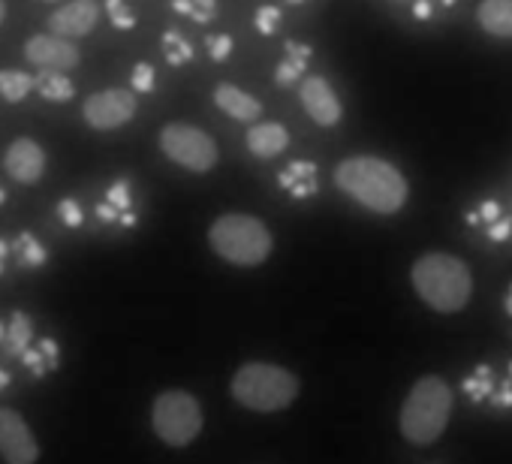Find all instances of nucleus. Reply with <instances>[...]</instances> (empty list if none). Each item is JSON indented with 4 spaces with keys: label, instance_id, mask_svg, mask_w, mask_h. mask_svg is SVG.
Returning <instances> with one entry per match:
<instances>
[{
    "label": "nucleus",
    "instance_id": "obj_1",
    "mask_svg": "<svg viewBox=\"0 0 512 464\" xmlns=\"http://www.w3.org/2000/svg\"><path fill=\"white\" fill-rule=\"evenodd\" d=\"M335 184L350 199H356L359 205H365L368 211H377V214L401 211L407 202V193H410L401 169H395L389 160L368 157V154L341 160L335 169Z\"/></svg>",
    "mask_w": 512,
    "mask_h": 464
},
{
    "label": "nucleus",
    "instance_id": "obj_2",
    "mask_svg": "<svg viewBox=\"0 0 512 464\" xmlns=\"http://www.w3.org/2000/svg\"><path fill=\"white\" fill-rule=\"evenodd\" d=\"M410 281L416 296L437 314H458L470 302L473 293V275L464 260L452 254H422L413 269Z\"/></svg>",
    "mask_w": 512,
    "mask_h": 464
},
{
    "label": "nucleus",
    "instance_id": "obj_3",
    "mask_svg": "<svg viewBox=\"0 0 512 464\" xmlns=\"http://www.w3.org/2000/svg\"><path fill=\"white\" fill-rule=\"evenodd\" d=\"M208 248L229 266L253 269L272 257L275 239L272 229L253 214H220L208 226Z\"/></svg>",
    "mask_w": 512,
    "mask_h": 464
},
{
    "label": "nucleus",
    "instance_id": "obj_4",
    "mask_svg": "<svg viewBox=\"0 0 512 464\" xmlns=\"http://www.w3.org/2000/svg\"><path fill=\"white\" fill-rule=\"evenodd\" d=\"M449 416H452L449 383L437 374H425L413 383L407 401L401 404L398 428H401L404 440H410L416 446H428L446 431Z\"/></svg>",
    "mask_w": 512,
    "mask_h": 464
},
{
    "label": "nucleus",
    "instance_id": "obj_5",
    "mask_svg": "<svg viewBox=\"0 0 512 464\" xmlns=\"http://www.w3.org/2000/svg\"><path fill=\"white\" fill-rule=\"evenodd\" d=\"M299 389V377L290 368L272 362H247L232 374L229 383L232 398L253 413H278L293 407Z\"/></svg>",
    "mask_w": 512,
    "mask_h": 464
},
{
    "label": "nucleus",
    "instance_id": "obj_6",
    "mask_svg": "<svg viewBox=\"0 0 512 464\" xmlns=\"http://www.w3.org/2000/svg\"><path fill=\"white\" fill-rule=\"evenodd\" d=\"M202 404L184 389H166L151 404V431L172 449L190 446L202 434Z\"/></svg>",
    "mask_w": 512,
    "mask_h": 464
},
{
    "label": "nucleus",
    "instance_id": "obj_7",
    "mask_svg": "<svg viewBox=\"0 0 512 464\" xmlns=\"http://www.w3.org/2000/svg\"><path fill=\"white\" fill-rule=\"evenodd\" d=\"M160 151L187 172H211L220 160L214 139L193 124H166L160 130Z\"/></svg>",
    "mask_w": 512,
    "mask_h": 464
},
{
    "label": "nucleus",
    "instance_id": "obj_8",
    "mask_svg": "<svg viewBox=\"0 0 512 464\" xmlns=\"http://www.w3.org/2000/svg\"><path fill=\"white\" fill-rule=\"evenodd\" d=\"M139 109V100L127 88H106L91 94L82 103V118L91 130H118L127 121H133Z\"/></svg>",
    "mask_w": 512,
    "mask_h": 464
},
{
    "label": "nucleus",
    "instance_id": "obj_9",
    "mask_svg": "<svg viewBox=\"0 0 512 464\" xmlns=\"http://www.w3.org/2000/svg\"><path fill=\"white\" fill-rule=\"evenodd\" d=\"M0 458H4V464L40 461V440L28 419L13 407H0Z\"/></svg>",
    "mask_w": 512,
    "mask_h": 464
},
{
    "label": "nucleus",
    "instance_id": "obj_10",
    "mask_svg": "<svg viewBox=\"0 0 512 464\" xmlns=\"http://www.w3.org/2000/svg\"><path fill=\"white\" fill-rule=\"evenodd\" d=\"M25 58L28 64H34L37 70L46 73H67L73 67H79V49L70 40L52 37V34H34L25 43Z\"/></svg>",
    "mask_w": 512,
    "mask_h": 464
},
{
    "label": "nucleus",
    "instance_id": "obj_11",
    "mask_svg": "<svg viewBox=\"0 0 512 464\" xmlns=\"http://www.w3.org/2000/svg\"><path fill=\"white\" fill-rule=\"evenodd\" d=\"M299 100L302 109L308 112V118L320 127H335L344 115V106L335 94V88L329 85V79L323 76H308L299 85Z\"/></svg>",
    "mask_w": 512,
    "mask_h": 464
},
{
    "label": "nucleus",
    "instance_id": "obj_12",
    "mask_svg": "<svg viewBox=\"0 0 512 464\" xmlns=\"http://www.w3.org/2000/svg\"><path fill=\"white\" fill-rule=\"evenodd\" d=\"M100 19V4L97 0H67L61 4L52 16H49V31L52 37H61V40H79V37H88L94 31Z\"/></svg>",
    "mask_w": 512,
    "mask_h": 464
},
{
    "label": "nucleus",
    "instance_id": "obj_13",
    "mask_svg": "<svg viewBox=\"0 0 512 464\" xmlns=\"http://www.w3.org/2000/svg\"><path fill=\"white\" fill-rule=\"evenodd\" d=\"M4 169L16 184H37L46 172V151L40 142L22 136L4 151Z\"/></svg>",
    "mask_w": 512,
    "mask_h": 464
},
{
    "label": "nucleus",
    "instance_id": "obj_14",
    "mask_svg": "<svg viewBox=\"0 0 512 464\" xmlns=\"http://www.w3.org/2000/svg\"><path fill=\"white\" fill-rule=\"evenodd\" d=\"M214 106L229 115L232 121H241V124H253V121H260L263 115V103L250 97L247 91H241L238 85H229V82H220L214 88Z\"/></svg>",
    "mask_w": 512,
    "mask_h": 464
},
{
    "label": "nucleus",
    "instance_id": "obj_15",
    "mask_svg": "<svg viewBox=\"0 0 512 464\" xmlns=\"http://www.w3.org/2000/svg\"><path fill=\"white\" fill-rule=\"evenodd\" d=\"M244 142H247V151H250L253 157L272 160V157H278V154L287 151V145H290V130H287L284 124H278V121L250 124Z\"/></svg>",
    "mask_w": 512,
    "mask_h": 464
},
{
    "label": "nucleus",
    "instance_id": "obj_16",
    "mask_svg": "<svg viewBox=\"0 0 512 464\" xmlns=\"http://www.w3.org/2000/svg\"><path fill=\"white\" fill-rule=\"evenodd\" d=\"M97 217H100L103 223H121V226H133V223H136L130 181H115V184L106 190V199L97 205Z\"/></svg>",
    "mask_w": 512,
    "mask_h": 464
},
{
    "label": "nucleus",
    "instance_id": "obj_17",
    "mask_svg": "<svg viewBox=\"0 0 512 464\" xmlns=\"http://www.w3.org/2000/svg\"><path fill=\"white\" fill-rule=\"evenodd\" d=\"M278 184L284 187V193H290L293 199H308L320 190V178H317V166L311 160H293L290 166L281 169Z\"/></svg>",
    "mask_w": 512,
    "mask_h": 464
},
{
    "label": "nucleus",
    "instance_id": "obj_18",
    "mask_svg": "<svg viewBox=\"0 0 512 464\" xmlns=\"http://www.w3.org/2000/svg\"><path fill=\"white\" fill-rule=\"evenodd\" d=\"M311 46L308 43H299V40H287L284 43V58H281V64H278V70H275V82L281 85V88H290V85H296L302 76H305V70H308V64H311Z\"/></svg>",
    "mask_w": 512,
    "mask_h": 464
},
{
    "label": "nucleus",
    "instance_id": "obj_19",
    "mask_svg": "<svg viewBox=\"0 0 512 464\" xmlns=\"http://www.w3.org/2000/svg\"><path fill=\"white\" fill-rule=\"evenodd\" d=\"M476 22L491 37H512V0H482Z\"/></svg>",
    "mask_w": 512,
    "mask_h": 464
},
{
    "label": "nucleus",
    "instance_id": "obj_20",
    "mask_svg": "<svg viewBox=\"0 0 512 464\" xmlns=\"http://www.w3.org/2000/svg\"><path fill=\"white\" fill-rule=\"evenodd\" d=\"M22 362L28 365V371L34 377H46L49 371H55L61 365V347L58 341L52 338H40L37 344H31L25 353H22Z\"/></svg>",
    "mask_w": 512,
    "mask_h": 464
},
{
    "label": "nucleus",
    "instance_id": "obj_21",
    "mask_svg": "<svg viewBox=\"0 0 512 464\" xmlns=\"http://www.w3.org/2000/svg\"><path fill=\"white\" fill-rule=\"evenodd\" d=\"M34 91H37L43 100H52V103H67V100L76 97V85H73L64 73H46V70L37 73Z\"/></svg>",
    "mask_w": 512,
    "mask_h": 464
},
{
    "label": "nucleus",
    "instance_id": "obj_22",
    "mask_svg": "<svg viewBox=\"0 0 512 464\" xmlns=\"http://www.w3.org/2000/svg\"><path fill=\"white\" fill-rule=\"evenodd\" d=\"M461 389H464V395H467L470 401H476V404L488 401V398L494 395V389H497L491 365H485V362H482V365H476V368L464 377Z\"/></svg>",
    "mask_w": 512,
    "mask_h": 464
},
{
    "label": "nucleus",
    "instance_id": "obj_23",
    "mask_svg": "<svg viewBox=\"0 0 512 464\" xmlns=\"http://www.w3.org/2000/svg\"><path fill=\"white\" fill-rule=\"evenodd\" d=\"M34 91V79L22 70H0V97L7 103H22Z\"/></svg>",
    "mask_w": 512,
    "mask_h": 464
},
{
    "label": "nucleus",
    "instance_id": "obj_24",
    "mask_svg": "<svg viewBox=\"0 0 512 464\" xmlns=\"http://www.w3.org/2000/svg\"><path fill=\"white\" fill-rule=\"evenodd\" d=\"M193 55L196 52H193V46H190V40L184 34H178V31L163 34V58H166L169 67H184V64L193 61Z\"/></svg>",
    "mask_w": 512,
    "mask_h": 464
},
{
    "label": "nucleus",
    "instance_id": "obj_25",
    "mask_svg": "<svg viewBox=\"0 0 512 464\" xmlns=\"http://www.w3.org/2000/svg\"><path fill=\"white\" fill-rule=\"evenodd\" d=\"M13 254L19 257L22 266H43L46 263V248L40 245V239L34 232H19L13 242Z\"/></svg>",
    "mask_w": 512,
    "mask_h": 464
},
{
    "label": "nucleus",
    "instance_id": "obj_26",
    "mask_svg": "<svg viewBox=\"0 0 512 464\" xmlns=\"http://www.w3.org/2000/svg\"><path fill=\"white\" fill-rule=\"evenodd\" d=\"M31 320L25 317V314H13L10 317V323H7V332H4V338H7V347L16 353V356H22L28 347H31Z\"/></svg>",
    "mask_w": 512,
    "mask_h": 464
},
{
    "label": "nucleus",
    "instance_id": "obj_27",
    "mask_svg": "<svg viewBox=\"0 0 512 464\" xmlns=\"http://www.w3.org/2000/svg\"><path fill=\"white\" fill-rule=\"evenodd\" d=\"M172 10L193 19L196 25H208L217 16V0H172Z\"/></svg>",
    "mask_w": 512,
    "mask_h": 464
},
{
    "label": "nucleus",
    "instance_id": "obj_28",
    "mask_svg": "<svg viewBox=\"0 0 512 464\" xmlns=\"http://www.w3.org/2000/svg\"><path fill=\"white\" fill-rule=\"evenodd\" d=\"M106 16L118 31H133L136 28V13L127 0H106Z\"/></svg>",
    "mask_w": 512,
    "mask_h": 464
},
{
    "label": "nucleus",
    "instance_id": "obj_29",
    "mask_svg": "<svg viewBox=\"0 0 512 464\" xmlns=\"http://www.w3.org/2000/svg\"><path fill=\"white\" fill-rule=\"evenodd\" d=\"M281 7H272V4H266V7H260L256 10V16H253V25H256V31H260L263 37H272L278 28H281Z\"/></svg>",
    "mask_w": 512,
    "mask_h": 464
},
{
    "label": "nucleus",
    "instance_id": "obj_30",
    "mask_svg": "<svg viewBox=\"0 0 512 464\" xmlns=\"http://www.w3.org/2000/svg\"><path fill=\"white\" fill-rule=\"evenodd\" d=\"M130 85H133V94H151L154 85H157V76H154V67L139 61L130 73Z\"/></svg>",
    "mask_w": 512,
    "mask_h": 464
},
{
    "label": "nucleus",
    "instance_id": "obj_31",
    "mask_svg": "<svg viewBox=\"0 0 512 464\" xmlns=\"http://www.w3.org/2000/svg\"><path fill=\"white\" fill-rule=\"evenodd\" d=\"M205 46H208V58L217 61V64L232 55V37L229 34H208L205 37Z\"/></svg>",
    "mask_w": 512,
    "mask_h": 464
},
{
    "label": "nucleus",
    "instance_id": "obj_32",
    "mask_svg": "<svg viewBox=\"0 0 512 464\" xmlns=\"http://www.w3.org/2000/svg\"><path fill=\"white\" fill-rule=\"evenodd\" d=\"M58 217L64 220V226H82V208L76 199H61L58 202Z\"/></svg>",
    "mask_w": 512,
    "mask_h": 464
},
{
    "label": "nucleus",
    "instance_id": "obj_33",
    "mask_svg": "<svg viewBox=\"0 0 512 464\" xmlns=\"http://www.w3.org/2000/svg\"><path fill=\"white\" fill-rule=\"evenodd\" d=\"M488 401L497 404V407H512V380L506 377V380L494 389V395H491Z\"/></svg>",
    "mask_w": 512,
    "mask_h": 464
},
{
    "label": "nucleus",
    "instance_id": "obj_34",
    "mask_svg": "<svg viewBox=\"0 0 512 464\" xmlns=\"http://www.w3.org/2000/svg\"><path fill=\"white\" fill-rule=\"evenodd\" d=\"M7 254H10V245L0 239V275H4V260H7Z\"/></svg>",
    "mask_w": 512,
    "mask_h": 464
},
{
    "label": "nucleus",
    "instance_id": "obj_35",
    "mask_svg": "<svg viewBox=\"0 0 512 464\" xmlns=\"http://www.w3.org/2000/svg\"><path fill=\"white\" fill-rule=\"evenodd\" d=\"M503 311H506V314L512 317V284L506 287V296H503Z\"/></svg>",
    "mask_w": 512,
    "mask_h": 464
},
{
    "label": "nucleus",
    "instance_id": "obj_36",
    "mask_svg": "<svg viewBox=\"0 0 512 464\" xmlns=\"http://www.w3.org/2000/svg\"><path fill=\"white\" fill-rule=\"evenodd\" d=\"M416 16H419V19H428V16H431V7H428V4H416Z\"/></svg>",
    "mask_w": 512,
    "mask_h": 464
},
{
    "label": "nucleus",
    "instance_id": "obj_37",
    "mask_svg": "<svg viewBox=\"0 0 512 464\" xmlns=\"http://www.w3.org/2000/svg\"><path fill=\"white\" fill-rule=\"evenodd\" d=\"M7 386H10V374H7L4 368H0V392H4Z\"/></svg>",
    "mask_w": 512,
    "mask_h": 464
},
{
    "label": "nucleus",
    "instance_id": "obj_38",
    "mask_svg": "<svg viewBox=\"0 0 512 464\" xmlns=\"http://www.w3.org/2000/svg\"><path fill=\"white\" fill-rule=\"evenodd\" d=\"M4 16H7V4L0 0V25H4Z\"/></svg>",
    "mask_w": 512,
    "mask_h": 464
},
{
    "label": "nucleus",
    "instance_id": "obj_39",
    "mask_svg": "<svg viewBox=\"0 0 512 464\" xmlns=\"http://www.w3.org/2000/svg\"><path fill=\"white\" fill-rule=\"evenodd\" d=\"M4 202H7V190H4V187H0V205H4Z\"/></svg>",
    "mask_w": 512,
    "mask_h": 464
},
{
    "label": "nucleus",
    "instance_id": "obj_40",
    "mask_svg": "<svg viewBox=\"0 0 512 464\" xmlns=\"http://www.w3.org/2000/svg\"><path fill=\"white\" fill-rule=\"evenodd\" d=\"M509 380H512V359H509Z\"/></svg>",
    "mask_w": 512,
    "mask_h": 464
},
{
    "label": "nucleus",
    "instance_id": "obj_41",
    "mask_svg": "<svg viewBox=\"0 0 512 464\" xmlns=\"http://www.w3.org/2000/svg\"><path fill=\"white\" fill-rule=\"evenodd\" d=\"M290 4H305V0H290Z\"/></svg>",
    "mask_w": 512,
    "mask_h": 464
},
{
    "label": "nucleus",
    "instance_id": "obj_42",
    "mask_svg": "<svg viewBox=\"0 0 512 464\" xmlns=\"http://www.w3.org/2000/svg\"><path fill=\"white\" fill-rule=\"evenodd\" d=\"M443 4H455V0H443Z\"/></svg>",
    "mask_w": 512,
    "mask_h": 464
}]
</instances>
